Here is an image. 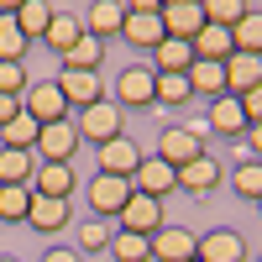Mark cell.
Segmentation results:
<instances>
[{
    "mask_svg": "<svg viewBox=\"0 0 262 262\" xmlns=\"http://www.w3.org/2000/svg\"><path fill=\"white\" fill-rule=\"evenodd\" d=\"M74 131H79V142H90V147H105V142H116L126 137V111L105 95L100 105H90V111H79L74 116Z\"/></svg>",
    "mask_w": 262,
    "mask_h": 262,
    "instance_id": "obj_1",
    "label": "cell"
},
{
    "mask_svg": "<svg viewBox=\"0 0 262 262\" xmlns=\"http://www.w3.org/2000/svg\"><path fill=\"white\" fill-rule=\"evenodd\" d=\"M116 105L121 111H147V105H158V74H152V63H126L116 74Z\"/></svg>",
    "mask_w": 262,
    "mask_h": 262,
    "instance_id": "obj_2",
    "label": "cell"
},
{
    "mask_svg": "<svg viewBox=\"0 0 262 262\" xmlns=\"http://www.w3.org/2000/svg\"><path fill=\"white\" fill-rule=\"evenodd\" d=\"M121 37L131 42V48H142V53L158 48V42L168 37L163 21H158V0H131V6H126V27H121Z\"/></svg>",
    "mask_w": 262,
    "mask_h": 262,
    "instance_id": "obj_3",
    "label": "cell"
},
{
    "mask_svg": "<svg viewBox=\"0 0 262 262\" xmlns=\"http://www.w3.org/2000/svg\"><path fill=\"white\" fill-rule=\"evenodd\" d=\"M200 152H210L200 126H168L163 137H158V152H152V158H163L168 168H184V163L200 158Z\"/></svg>",
    "mask_w": 262,
    "mask_h": 262,
    "instance_id": "obj_4",
    "label": "cell"
},
{
    "mask_svg": "<svg viewBox=\"0 0 262 262\" xmlns=\"http://www.w3.org/2000/svg\"><path fill=\"white\" fill-rule=\"evenodd\" d=\"M21 111H27L37 126H53V121H69V100L58 95L53 79H32L27 95H21Z\"/></svg>",
    "mask_w": 262,
    "mask_h": 262,
    "instance_id": "obj_5",
    "label": "cell"
},
{
    "mask_svg": "<svg viewBox=\"0 0 262 262\" xmlns=\"http://www.w3.org/2000/svg\"><path fill=\"white\" fill-rule=\"evenodd\" d=\"M74 152H79L74 116H69V121H53V126H42V131H37V147H32V158H37V163H74Z\"/></svg>",
    "mask_w": 262,
    "mask_h": 262,
    "instance_id": "obj_6",
    "label": "cell"
},
{
    "mask_svg": "<svg viewBox=\"0 0 262 262\" xmlns=\"http://www.w3.org/2000/svg\"><path fill=\"white\" fill-rule=\"evenodd\" d=\"M158 21H163L168 37L194 42L200 27H205V6H200V0H158Z\"/></svg>",
    "mask_w": 262,
    "mask_h": 262,
    "instance_id": "obj_7",
    "label": "cell"
},
{
    "mask_svg": "<svg viewBox=\"0 0 262 262\" xmlns=\"http://www.w3.org/2000/svg\"><path fill=\"white\" fill-rule=\"evenodd\" d=\"M168 221H163V200H147V194H137L131 189V200H126V210L116 215V231H137V236H158Z\"/></svg>",
    "mask_w": 262,
    "mask_h": 262,
    "instance_id": "obj_8",
    "label": "cell"
},
{
    "mask_svg": "<svg viewBox=\"0 0 262 262\" xmlns=\"http://www.w3.org/2000/svg\"><path fill=\"white\" fill-rule=\"evenodd\" d=\"M53 84H58V95L69 100V111H90V105H100V100H105L100 74H84V69H58V74H53Z\"/></svg>",
    "mask_w": 262,
    "mask_h": 262,
    "instance_id": "obj_9",
    "label": "cell"
},
{
    "mask_svg": "<svg viewBox=\"0 0 262 262\" xmlns=\"http://www.w3.org/2000/svg\"><path fill=\"white\" fill-rule=\"evenodd\" d=\"M200 257V231L189 226H163L152 236V262H194Z\"/></svg>",
    "mask_w": 262,
    "mask_h": 262,
    "instance_id": "obj_10",
    "label": "cell"
},
{
    "mask_svg": "<svg viewBox=\"0 0 262 262\" xmlns=\"http://www.w3.org/2000/svg\"><path fill=\"white\" fill-rule=\"evenodd\" d=\"M131 189H137V194H147V200H168V194L179 189V168H168L163 158H152V152H147V158H142V168L131 173Z\"/></svg>",
    "mask_w": 262,
    "mask_h": 262,
    "instance_id": "obj_11",
    "label": "cell"
},
{
    "mask_svg": "<svg viewBox=\"0 0 262 262\" xmlns=\"http://www.w3.org/2000/svg\"><path fill=\"white\" fill-rule=\"evenodd\" d=\"M74 189H79L74 163H37L32 168V194H42V200H69Z\"/></svg>",
    "mask_w": 262,
    "mask_h": 262,
    "instance_id": "obj_12",
    "label": "cell"
},
{
    "mask_svg": "<svg viewBox=\"0 0 262 262\" xmlns=\"http://www.w3.org/2000/svg\"><path fill=\"white\" fill-rule=\"evenodd\" d=\"M221 179H226V168L215 163V152H200L194 163H184V168H179V189H184V194H194V200H205L210 189H221Z\"/></svg>",
    "mask_w": 262,
    "mask_h": 262,
    "instance_id": "obj_13",
    "label": "cell"
},
{
    "mask_svg": "<svg viewBox=\"0 0 262 262\" xmlns=\"http://www.w3.org/2000/svg\"><path fill=\"white\" fill-rule=\"evenodd\" d=\"M95 152H100V173H111V179H131V173L142 168V158H147L131 137H116V142H105Z\"/></svg>",
    "mask_w": 262,
    "mask_h": 262,
    "instance_id": "obj_14",
    "label": "cell"
},
{
    "mask_svg": "<svg viewBox=\"0 0 262 262\" xmlns=\"http://www.w3.org/2000/svg\"><path fill=\"white\" fill-rule=\"evenodd\" d=\"M131 200V179H111V173H95L90 184V210L95 215H121Z\"/></svg>",
    "mask_w": 262,
    "mask_h": 262,
    "instance_id": "obj_15",
    "label": "cell"
},
{
    "mask_svg": "<svg viewBox=\"0 0 262 262\" xmlns=\"http://www.w3.org/2000/svg\"><path fill=\"white\" fill-rule=\"evenodd\" d=\"M84 32H90V37H100V42H111L121 27H126V6H121V0H95V6H84Z\"/></svg>",
    "mask_w": 262,
    "mask_h": 262,
    "instance_id": "obj_16",
    "label": "cell"
},
{
    "mask_svg": "<svg viewBox=\"0 0 262 262\" xmlns=\"http://www.w3.org/2000/svg\"><path fill=\"white\" fill-rule=\"evenodd\" d=\"M200 262H247V236L242 231H205Z\"/></svg>",
    "mask_w": 262,
    "mask_h": 262,
    "instance_id": "obj_17",
    "label": "cell"
},
{
    "mask_svg": "<svg viewBox=\"0 0 262 262\" xmlns=\"http://www.w3.org/2000/svg\"><path fill=\"white\" fill-rule=\"evenodd\" d=\"M257 84H262V58H252V53H231V58H226V95L242 100L247 90H257Z\"/></svg>",
    "mask_w": 262,
    "mask_h": 262,
    "instance_id": "obj_18",
    "label": "cell"
},
{
    "mask_svg": "<svg viewBox=\"0 0 262 262\" xmlns=\"http://www.w3.org/2000/svg\"><path fill=\"white\" fill-rule=\"evenodd\" d=\"M205 126L215 131V137H247V116H242V100H210V111H205Z\"/></svg>",
    "mask_w": 262,
    "mask_h": 262,
    "instance_id": "obj_19",
    "label": "cell"
},
{
    "mask_svg": "<svg viewBox=\"0 0 262 262\" xmlns=\"http://www.w3.org/2000/svg\"><path fill=\"white\" fill-rule=\"evenodd\" d=\"M27 226L37 236H53V231H69V200H42L32 194V210H27Z\"/></svg>",
    "mask_w": 262,
    "mask_h": 262,
    "instance_id": "obj_20",
    "label": "cell"
},
{
    "mask_svg": "<svg viewBox=\"0 0 262 262\" xmlns=\"http://www.w3.org/2000/svg\"><path fill=\"white\" fill-rule=\"evenodd\" d=\"M189 90H194V100H221V95H226V63H205V58H194V69H189Z\"/></svg>",
    "mask_w": 262,
    "mask_h": 262,
    "instance_id": "obj_21",
    "label": "cell"
},
{
    "mask_svg": "<svg viewBox=\"0 0 262 262\" xmlns=\"http://www.w3.org/2000/svg\"><path fill=\"white\" fill-rule=\"evenodd\" d=\"M53 11H58L53 0H16V11H11V16H16V27H21V37L32 42V37H42V32L53 27Z\"/></svg>",
    "mask_w": 262,
    "mask_h": 262,
    "instance_id": "obj_22",
    "label": "cell"
},
{
    "mask_svg": "<svg viewBox=\"0 0 262 262\" xmlns=\"http://www.w3.org/2000/svg\"><path fill=\"white\" fill-rule=\"evenodd\" d=\"M152 58H158V69H152V74H189V69H194V42L163 37L158 48H152Z\"/></svg>",
    "mask_w": 262,
    "mask_h": 262,
    "instance_id": "obj_23",
    "label": "cell"
},
{
    "mask_svg": "<svg viewBox=\"0 0 262 262\" xmlns=\"http://www.w3.org/2000/svg\"><path fill=\"white\" fill-rule=\"evenodd\" d=\"M79 37H84V21H79L74 11H63V6H58V11H53V27L42 32V42H48V48H53V53L63 58V53H69Z\"/></svg>",
    "mask_w": 262,
    "mask_h": 262,
    "instance_id": "obj_24",
    "label": "cell"
},
{
    "mask_svg": "<svg viewBox=\"0 0 262 262\" xmlns=\"http://www.w3.org/2000/svg\"><path fill=\"white\" fill-rule=\"evenodd\" d=\"M236 53V42H231V32L226 27H200V37H194V58H205V63H226Z\"/></svg>",
    "mask_w": 262,
    "mask_h": 262,
    "instance_id": "obj_25",
    "label": "cell"
},
{
    "mask_svg": "<svg viewBox=\"0 0 262 262\" xmlns=\"http://www.w3.org/2000/svg\"><path fill=\"white\" fill-rule=\"evenodd\" d=\"M58 63H63V69H84V74H100V63H105V42L84 32V37H79V42H74V48L63 53Z\"/></svg>",
    "mask_w": 262,
    "mask_h": 262,
    "instance_id": "obj_26",
    "label": "cell"
},
{
    "mask_svg": "<svg viewBox=\"0 0 262 262\" xmlns=\"http://www.w3.org/2000/svg\"><path fill=\"white\" fill-rule=\"evenodd\" d=\"M27 210H32V184H0V221L27 226Z\"/></svg>",
    "mask_w": 262,
    "mask_h": 262,
    "instance_id": "obj_27",
    "label": "cell"
},
{
    "mask_svg": "<svg viewBox=\"0 0 262 262\" xmlns=\"http://www.w3.org/2000/svg\"><path fill=\"white\" fill-rule=\"evenodd\" d=\"M111 257L116 262H152V242L137 231H111Z\"/></svg>",
    "mask_w": 262,
    "mask_h": 262,
    "instance_id": "obj_28",
    "label": "cell"
},
{
    "mask_svg": "<svg viewBox=\"0 0 262 262\" xmlns=\"http://www.w3.org/2000/svg\"><path fill=\"white\" fill-rule=\"evenodd\" d=\"M231 42H236V53L262 58V11H247L242 21H236V27H231Z\"/></svg>",
    "mask_w": 262,
    "mask_h": 262,
    "instance_id": "obj_29",
    "label": "cell"
},
{
    "mask_svg": "<svg viewBox=\"0 0 262 262\" xmlns=\"http://www.w3.org/2000/svg\"><path fill=\"white\" fill-rule=\"evenodd\" d=\"M37 131H42V126H37V121H32L27 111H21V116H16L11 126H0V147H16V152H32V147H37Z\"/></svg>",
    "mask_w": 262,
    "mask_h": 262,
    "instance_id": "obj_30",
    "label": "cell"
},
{
    "mask_svg": "<svg viewBox=\"0 0 262 262\" xmlns=\"http://www.w3.org/2000/svg\"><path fill=\"white\" fill-rule=\"evenodd\" d=\"M27 48L32 42L21 37L16 16H0V63H27Z\"/></svg>",
    "mask_w": 262,
    "mask_h": 262,
    "instance_id": "obj_31",
    "label": "cell"
},
{
    "mask_svg": "<svg viewBox=\"0 0 262 262\" xmlns=\"http://www.w3.org/2000/svg\"><path fill=\"white\" fill-rule=\"evenodd\" d=\"M79 236H74V252L79 257H95V252H111V226H100V221H84V226H74Z\"/></svg>",
    "mask_w": 262,
    "mask_h": 262,
    "instance_id": "obj_32",
    "label": "cell"
},
{
    "mask_svg": "<svg viewBox=\"0 0 262 262\" xmlns=\"http://www.w3.org/2000/svg\"><path fill=\"white\" fill-rule=\"evenodd\" d=\"M231 189L242 194V200H262V163H257V158L236 163V168H231Z\"/></svg>",
    "mask_w": 262,
    "mask_h": 262,
    "instance_id": "obj_33",
    "label": "cell"
},
{
    "mask_svg": "<svg viewBox=\"0 0 262 262\" xmlns=\"http://www.w3.org/2000/svg\"><path fill=\"white\" fill-rule=\"evenodd\" d=\"M0 184H32V152L0 147Z\"/></svg>",
    "mask_w": 262,
    "mask_h": 262,
    "instance_id": "obj_34",
    "label": "cell"
},
{
    "mask_svg": "<svg viewBox=\"0 0 262 262\" xmlns=\"http://www.w3.org/2000/svg\"><path fill=\"white\" fill-rule=\"evenodd\" d=\"M200 6H205V21H210V27H226V32L252 11V6H242V0H200Z\"/></svg>",
    "mask_w": 262,
    "mask_h": 262,
    "instance_id": "obj_35",
    "label": "cell"
},
{
    "mask_svg": "<svg viewBox=\"0 0 262 262\" xmlns=\"http://www.w3.org/2000/svg\"><path fill=\"white\" fill-rule=\"evenodd\" d=\"M194 90H189V74H158V105H189Z\"/></svg>",
    "mask_w": 262,
    "mask_h": 262,
    "instance_id": "obj_36",
    "label": "cell"
},
{
    "mask_svg": "<svg viewBox=\"0 0 262 262\" xmlns=\"http://www.w3.org/2000/svg\"><path fill=\"white\" fill-rule=\"evenodd\" d=\"M27 84H32V69L27 63H0V95H27Z\"/></svg>",
    "mask_w": 262,
    "mask_h": 262,
    "instance_id": "obj_37",
    "label": "cell"
},
{
    "mask_svg": "<svg viewBox=\"0 0 262 262\" xmlns=\"http://www.w3.org/2000/svg\"><path fill=\"white\" fill-rule=\"evenodd\" d=\"M242 116H247V126H262V84L242 95Z\"/></svg>",
    "mask_w": 262,
    "mask_h": 262,
    "instance_id": "obj_38",
    "label": "cell"
},
{
    "mask_svg": "<svg viewBox=\"0 0 262 262\" xmlns=\"http://www.w3.org/2000/svg\"><path fill=\"white\" fill-rule=\"evenodd\" d=\"M16 116H21V100L16 95H0V126H11Z\"/></svg>",
    "mask_w": 262,
    "mask_h": 262,
    "instance_id": "obj_39",
    "label": "cell"
},
{
    "mask_svg": "<svg viewBox=\"0 0 262 262\" xmlns=\"http://www.w3.org/2000/svg\"><path fill=\"white\" fill-rule=\"evenodd\" d=\"M42 262H84V257H79L74 247H53V252H48V257H42Z\"/></svg>",
    "mask_w": 262,
    "mask_h": 262,
    "instance_id": "obj_40",
    "label": "cell"
},
{
    "mask_svg": "<svg viewBox=\"0 0 262 262\" xmlns=\"http://www.w3.org/2000/svg\"><path fill=\"white\" fill-rule=\"evenodd\" d=\"M247 147H252V158L262 163V126H247Z\"/></svg>",
    "mask_w": 262,
    "mask_h": 262,
    "instance_id": "obj_41",
    "label": "cell"
},
{
    "mask_svg": "<svg viewBox=\"0 0 262 262\" xmlns=\"http://www.w3.org/2000/svg\"><path fill=\"white\" fill-rule=\"evenodd\" d=\"M0 262H21V257H0Z\"/></svg>",
    "mask_w": 262,
    "mask_h": 262,
    "instance_id": "obj_42",
    "label": "cell"
},
{
    "mask_svg": "<svg viewBox=\"0 0 262 262\" xmlns=\"http://www.w3.org/2000/svg\"><path fill=\"white\" fill-rule=\"evenodd\" d=\"M257 210H262V200H257Z\"/></svg>",
    "mask_w": 262,
    "mask_h": 262,
    "instance_id": "obj_43",
    "label": "cell"
},
{
    "mask_svg": "<svg viewBox=\"0 0 262 262\" xmlns=\"http://www.w3.org/2000/svg\"><path fill=\"white\" fill-rule=\"evenodd\" d=\"M194 262H200V257H194Z\"/></svg>",
    "mask_w": 262,
    "mask_h": 262,
    "instance_id": "obj_44",
    "label": "cell"
}]
</instances>
